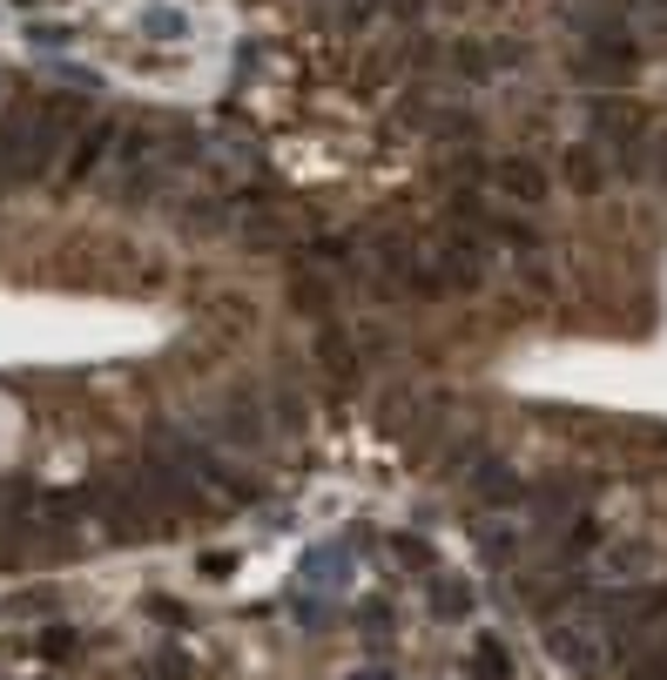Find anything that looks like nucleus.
I'll use <instances>...</instances> for the list:
<instances>
[{
	"label": "nucleus",
	"instance_id": "nucleus-1",
	"mask_svg": "<svg viewBox=\"0 0 667 680\" xmlns=\"http://www.w3.org/2000/svg\"><path fill=\"white\" fill-rule=\"evenodd\" d=\"M546 653L566 667V673H579V680H594L607 660H614V640L587 620V614H566V620H553L546 627Z\"/></svg>",
	"mask_w": 667,
	"mask_h": 680
},
{
	"label": "nucleus",
	"instance_id": "nucleus-2",
	"mask_svg": "<svg viewBox=\"0 0 667 680\" xmlns=\"http://www.w3.org/2000/svg\"><path fill=\"white\" fill-rule=\"evenodd\" d=\"M587 579L594 586H647V579H660V553H654V539H607V546H594Z\"/></svg>",
	"mask_w": 667,
	"mask_h": 680
},
{
	"label": "nucleus",
	"instance_id": "nucleus-3",
	"mask_svg": "<svg viewBox=\"0 0 667 680\" xmlns=\"http://www.w3.org/2000/svg\"><path fill=\"white\" fill-rule=\"evenodd\" d=\"M216 439L243 445V452H264L270 445V418L257 411V398H223L216 404Z\"/></svg>",
	"mask_w": 667,
	"mask_h": 680
},
{
	"label": "nucleus",
	"instance_id": "nucleus-4",
	"mask_svg": "<svg viewBox=\"0 0 667 680\" xmlns=\"http://www.w3.org/2000/svg\"><path fill=\"white\" fill-rule=\"evenodd\" d=\"M472 539H479V553H485V559L513 566V559H520V546H526V526L506 513V505H485V513H472Z\"/></svg>",
	"mask_w": 667,
	"mask_h": 680
},
{
	"label": "nucleus",
	"instance_id": "nucleus-5",
	"mask_svg": "<svg viewBox=\"0 0 667 680\" xmlns=\"http://www.w3.org/2000/svg\"><path fill=\"white\" fill-rule=\"evenodd\" d=\"M465 485L479 492V505H526V485H520V472L506 459H472Z\"/></svg>",
	"mask_w": 667,
	"mask_h": 680
},
{
	"label": "nucleus",
	"instance_id": "nucleus-6",
	"mask_svg": "<svg viewBox=\"0 0 667 680\" xmlns=\"http://www.w3.org/2000/svg\"><path fill=\"white\" fill-rule=\"evenodd\" d=\"M115 142H122V135H115L109 122H95L89 135H81V142L68 148V168H61V176H68V183H89V176H95V168H102V155H109Z\"/></svg>",
	"mask_w": 667,
	"mask_h": 680
},
{
	"label": "nucleus",
	"instance_id": "nucleus-7",
	"mask_svg": "<svg viewBox=\"0 0 667 680\" xmlns=\"http://www.w3.org/2000/svg\"><path fill=\"white\" fill-rule=\"evenodd\" d=\"M317 358H324V371L338 378V384H351V378H358V351H351V337L338 330V317L317 330Z\"/></svg>",
	"mask_w": 667,
	"mask_h": 680
},
{
	"label": "nucleus",
	"instance_id": "nucleus-8",
	"mask_svg": "<svg viewBox=\"0 0 667 680\" xmlns=\"http://www.w3.org/2000/svg\"><path fill=\"white\" fill-rule=\"evenodd\" d=\"M526 498H533L540 526H573V519H579V492H573V485H540V492H526Z\"/></svg>",
	"mask_w": 667,
	"mask_h": 680
},
{
	"label": "nucleus",
	"instance_id": "nucleus-9",
	"mask_svg": "<svg viewBox=\"0 0 667 680\" xmlns=\"http://www.w3.org/2000/svg\"><path fill=\"white\" fill-rule=\"evenodd\" d=\"M492 183L506 189V196H520V203H546V176H540L533 162H499V168H492Z\"/></svg>",
	"mask_w": 667,
	"mask_h": 680
},
{
	"label": "nucleus",
	"instance_id": "nucleus-10",
	"mask_svg": "<svg viewBox=\"0 0 667 680\" xmlns=\"http://www.w3.org/2000/svg\"><path fill=\"white\" fill-rule=\"evenodd\" d=\"M432 614L439 620H472V586L465 579H432Z\"/></svg>",
	"mask_w": 667,
	"mask_h": 680
},
{
	"label": "nucleus",
	"instance_id": "nucleus-11",
	"mask_svg": "<svg viewBox=\"0 0 667 680\" xmlns=\"http://www.w3.org/2000/svg\"><path fill=\"white\" fill-rule=\"evenodd\" d=\"M594 122H601V135H607V142H634V135H640L634 102H601V115H594Z\"/></svg>",
	"mask_w": 667,
	"mask_h": 680
},
{
	"label": "nucleus",
	"instance_id": "nucleus-12",
	"mask_svg": "<svg viewBox=\"0 0 667 680\" xmlns=\"http://www.w3.org/2000/svg\"><path fill=\"white\" fill-rule=\"evenodd\" d=\"M304 573H310V579H351V553H345V546H317V553L304 559Z\"/></svg>",
	"mask_w": 667,
	"mask_h": 680
},
{
	"label": "nucleus",
	"instance_id": "nucleus-13",
	"mask_svg": "<svg viewBox=\"0 0 667 680\" xmlns=\"http://www.w3.org/2000/svg\"><path fill=\"white\" fill-rule=\"evenodd\" d=\"M472 673H479V680H513V653L499 647V640H479V653H472Z\"/></svg>",
	"mask_w": 667,
	"mask_h": 680
},
{
	"label": "nucleus",
	"instance_id": "nucleus-14",
	"mask_svg": "<svg viewBox=\"0 0 667 680\" xmlns=\"http://www.w3.org/2000/svg\"><path fill=\"white\" fill-rule=\"evenodd\" d=\"M142 28H148L155 41H183V34H189V21H183L176 8H148V14H142Z\"/></svg>",
	"mask_w": 667,
	"mask_h": 680
},
{
	"label": "nucleus",
	"instance_id": "nucleus-15",
	"mask_svg": "<svg viewBox=\"0 0 667 680\" xmlns=\"http://www.w3.org/2000/svg\"><path fill=\"white\" fill-rule=\"evenodd\" d=\"M391 553H398L411 573H432V546H425L419 533H398V539H391Z\"/></svg>",
	"mask_w": 667,
	"mask_h": 680
},
{
	"label": "nucleus",
	"instance_id": "nucleus-16",
	"mask_svg": "<svg viewBox=\"0 0 667 680\" xmlns=\"http://www.w3.org/2000/svg\"><path fill=\"white\" fill-rule=\"evenodd\" d=\"M290 297H297L317 323H330V297H324V284H317V277H297V284H290Z\"/></svg>",
	"mask_w": 667,
	"mask_h": 680
},
{
	"label": "nucleus",
	"instance_id": "nucleus-17",
	"mask_svg": "<svg viewBox=\"0 0 667 680\" xmlns=\"http://www.w3.org/2000/svg\"><path fill=\"white\" fill-rule=\"evenodd\" d=\"M566 176H573V189H587V196H594V189H601V168H594V148H573V155H566Z\"/></svg>",
	"mask_w": 667,
	"mask_h": 680
},
{
	"label": "nucleus",
	"instance_id": "nucleus-18",
	"mask_svg": "<svg viewBox=\"0 0 667 680\" xmlns=\"http://www.w3.org/2000/svg\"><path fill=\"white\" fill-rule=\"evenodd\" d=\"M41 653H48V660H74V653H81V633H68V627H48Z\"/></svg>",
	"mask_w": 667,
	"mask_h": 680
},
{
	"label": "nucleus",
	"instance_id": "nucleus-19",
	"mask_svg": "<svg viewBox=\"0 0 667 680\" xmlns=\"http://www.w3.org/2000/svg\"><path fill=\"white\" fill-rule=\"evenodd\" d=\"M351 680H398V673H384V667H358Z\"/></svg>",
	"mask_w": 667,
	"mask_h": 680
}]
</instances>
